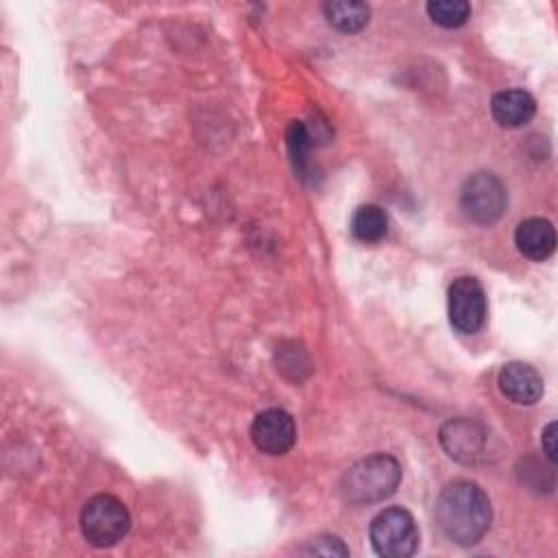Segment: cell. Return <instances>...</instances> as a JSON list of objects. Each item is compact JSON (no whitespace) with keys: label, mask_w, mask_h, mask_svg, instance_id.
<instances>
[{"label":"cell","mask_w":558,"mask_h":558,"mask_svg":"<svg viewBox=\"0 0 558 558\" xmlns=\"http://www.w3.org/2000/svg\"><path fill=\"white\" fill-rule=\"evenodd\" d=\"M434 514L440 532L451 543L469 547L480 543L488 532L493 508L480 484L453 480L438 493Z\"/></svg>","instance_id":"cell-1"},{"label":"cell","mask_w":558,"mask_h":558,"mask_svg":"<svg viewBox=\"0 0 558 558\" xmlns=\"http://www.w3.org/2000/svg\"><path fill=\"white\" fill-rule=\"evenodd\" d=\"M401 482V466L388 453H373L351 464L340 477V495L349 504H375L390 497Z\"/></svg>","instance_id":"cell-2"},{"label":"cell","mask_w":558,"mask_h":558,"mask_svg":"<svg viewBox=\"0 0 558 558\" xmlns=\"http://www.w3.org/2000/svg\"><path fill=\"white\" fill-rule=\"evenodd\" d=\"M78 523L83 538L89 545L113 547L126 536L131 527V514L118 497L100 493L85 501Z\"/></svg>","instance_id":"cell-3"},{"label":"cell","mask_w":558,"mask_h":558,"mask_svg":"<svg viewBox=\"0 0 558 558\" xmlns=\"http://www.w3.org/2000/svg\"><path fill=\"white\" fill-rule=\"evenodd\" d=\"M373 549L384 558H408L418 549L414 517L399 506L384 508L368 527Z\"/></svg>","instance_id":"cell-4"},{"label":"cell","mask_w":558,"mask_h":558,"mask_svg":"<svg viewBox=\"0 0 558 558\" xmlns=\"http://www.w3.org/2000/svg\"><path fill=\"white\" fill-rule=\"evenodd\" d=\"M508 194L504 183L493 172L471 174L460 190L462 214L477 225H493L506 211Z\"/></svg>","instance_id":"cell-5"},{"label":"cell","mask_w":558,"mask_h":558,"mask_svg":"<svg viewBox=\"0 0 558 558\" xmlns=\"http://www.w3.org/2000/svg\"><path fill=\"white\" fill-rule=\"evenodd\" d=\"M449 323L460 333H477L486 320V292L480 279L464 275L453 279L447 292Z\"/></svg>","instance_id":"cell-6"},{"label":"cell","mask_w":558,"mask_h":558,"mask_svg":"<svg viewBox=\"0 0 558 558\" xmlns=\"http://www.w3.org/2000/svg\"><path fill=\"white\" fill-rule=\"evenodd\" d=\"M251 440L266 456H283L296 442L294 418L281 408H268L253 418Z\"/></svg>","instance_id":"cell-7"},{"label":"cell","mask_w":558,"mask_h":558,"mask_svg":"<svg viewBox=\"0 0 558 558\" xmlns=\"http://www.w3.org/2000/svg\"><path fill=\"white\" fill-rule=\"evenodd\" d=\"M438 438L449 458L462 464H475L484 456L488 432L482 423L460 416L442 423Z\"/></svg>","instance_id":"cell-8"},{"label":"cell","mask_w":558,"mask_h":558,"mask_svg":"<svg viewBox=\"0 0 558 558\" xmlns=\"http://www.w3.org/2000/svg\"><path fill=\"white\" fill-rule=\"evenodd\" d=\"M501 395L517 405H534L543 397V377L525 362H508L497 377Z\"/></svg>","instance_id":"cell-9"},{"label":"cell","mask_w":558,"mask_h":558,"mask_svg":"<svg viewBox=\"0 0 558 558\" xmlns=\"http://www.w3.org/2000/svg\"><path fill=\"white\" fill-rule=\"evenodd\" d=\"M514 244L523 257L532 262H543L556 251V229L547 218H525L517 225Z\"/></svg>","instance_id":"cell-10"},{"label":"cell","mask_w":558,"mask_h":558,"mask_svg":"<svg viewBox=\"0 0 558 558\" xmlns=\"http://www.w3.org/2000/svg\"><path fill=\"white\" fill-rule=\"evenodd\" d=\"M490 113L501 126L519 129L534 118L536 102L525 89H504L493 96Z\"/></svg>","instance_id":"cell-11"},{"label":"cell","mask_w":558,"mask_h":558,"mask_svg":"<svg viewBox=\"0 0 558 558\" xmlns=\"http://www.w3.org/2000/svg\"><path fill=\"white\" fill-rule=\"evenodd\" d=\"M323 13L327 17V22L340 31V33H357L368 24V15L371 9L364 2H353V0H336V2H327L323 4Z\"/></svg>","instance_id":"cell-12"},{"label":"cell","mask_w":558,"mask_h":558,"mask_svg":"<svg viewBox=\"0 0 558 558\" xmlns=\"http://www.w3.org/2000/svg\"><path fill=\"white\" fill-rule=\"evenodd\" d=\"M351 233L355 240L373 244L386 238L388 233V216L379 205L366 203L360 205L351 216Z\"/></svg>","instance_id":"cell-13"},{"label":"cell","mask_w":558,"mask_h":558,"mask_svg":"<svg viewBox=\"0 0 558 558\" xmlns=\"http://www.w3.org/2000/svg\"><path fill=\"white\" fill-rule=\"evenodd\" d=\"M286 140H288V150L292 155V163L299 170V177L301 179L312 177V159H310L312 140H310V133H307L305 124L299 122V120L290 122Z\"/></svg>","instance_id":"cell-14"},{"label":"cell","mask_w":558,"mask_h":558,"mask_svg":"<svg viewBox=\"0 0 558 558\" xmlns=\"http://www.w3.org/2000/svg\"><path fill=\"white\" fill-rule=\"evenodd\" d=\"M425 9L432 22L442 28H460L471 15V4L466 0H429Z\"/></svg>","instance_id":"cell-15"},{"label":"cell","mask_w":558,"mask_h":558,"mask_svg":"<svg viewBox=\"0 0 558 558\" xmlns=\"http://www.w3.org/2000/svg\"><path fill=\"white\" fill-rule=\"evenodd\" d=\"M299 554L305 556H349V547L333 534H320L310 538L303 547H299Z\"/></svg>","instance_id":"cell-16"},{"label":"cell","mask_w":558,"mask_h":558,"mask_svg":"<svg viewBox=\"0 0 558 558\" xmlns=\"http://www.w3.org/2000/svg\"><path fill=\"white\" fill-rule=\"evenodd\" d=\"M541 447H543L545 458L554 464L556 462V421L545 425V429L541 434Z\"/></svg>","instance_id":"cell-17"}]
</instances>
